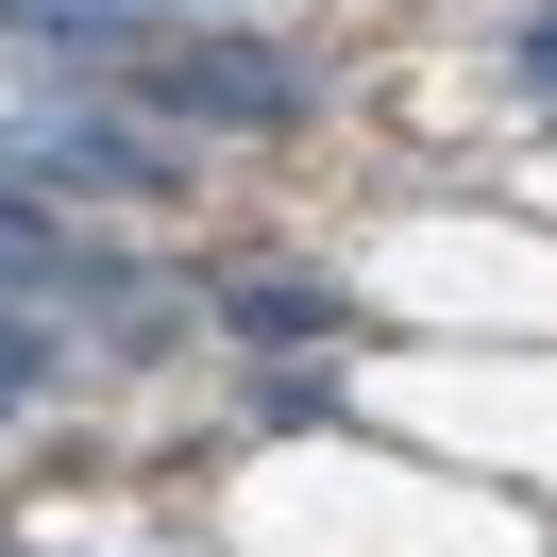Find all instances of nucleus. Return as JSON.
I'll return each mask as SVG.
<instances>
[{
	"mask_svg": "<svg viewBox=\"0 0 557 557\" xmlns=\"http://www.w3.org/2000/svg\"><path fill=\"white\" fill-rule=\"evenodd\" d=\"M523 69H541V85H557V17H541V35H523Z\"/></svg>",
	"mask_w": 557,
	"mask_h": 557,
	"instance_id": "obj_5",
	"label": "nucleus"
},
{
	"mask_svg": "<svg viewBox=\"0 0 557 557\" xmlns=\"http://www.w3.org/2000/svg\"><path fill=\"white\" fill-rule=\"evenodd\" d=\"M220 321H237V338L271 355V338H321V321H338V305H321L305 271H237V287H220Z\"/></svg>",
	"mask_w": 557,
	"mask_h": 557,
	"instance_id": "obj_4",
	"label": "nucleus"
},
{
	"mask_svg": "<svg viewBox=\"0 0 557 557\" xmlns=\"http://www.w3.org/2000/svg\"><path fill=\"white\" fill-rule=\"evenodd\" d=\"M0 170H35V186H170V136L119 119V102H69L35 136H0Z\"/></svg>",
	"mask_w": 557,
	"mask_h": 557,
	"instance_id": "obj_1",
	"label": "nucleus"
},
{
	"mask_svg": "<svg viewBox=\"0 0 557 557\" xmlns=\"http://www.w3.org/2000/svg\"><path fill=\"white\" fill-rule=\"evenodd\" d=\"M0 35H35V51H85V69H136V35H152V0H0Z\"/></svg>",
	"mask_w": 557,
	"mask_h": 557,
	"instance_id": "obj_3",
	"label": "nucleus"
},
{
	"mask_svg": "<svg viewBox=\"0 0 557 557\" xmlns=\"http://www.w3.org/2000/svg\"><path fill=\"white\" fill-rule=\"evenodd\" d=\"M152 102H170V119H237V136H253V119H305V69L220 35V51H170V69H152Z\"/></svg>",
	"mask_w": 557,
	"mask_h": 557,
	"instance_id": "obj_2",
	"label": "nucleus"
}]
</instances>
